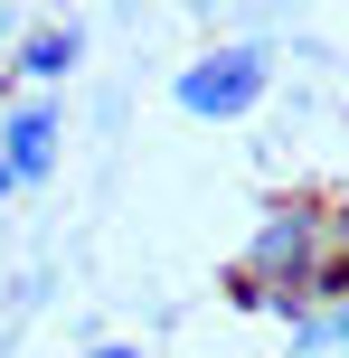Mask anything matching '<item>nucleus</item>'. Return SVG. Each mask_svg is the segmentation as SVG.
<instances>
[{
    "label": "nucleus",
    "instance_id": "obj_4",
    "mask_svg": "<svg viewBox=\"0 0 349 358\" xmlns=\"http://www.w3.org/2000/svg\"><path fill=\"white\" fill-rule=\"evenodd\" d=\"M283 330H293V358H331V349H349V302H312Z\"/></svg>",
    "mask_w": 349,
    "mask_h": 358
},
{
    "label": "nucleus",
    "instance_id": "obj_1",
    "mask_svg": "<svg viewBox=\"0 0 349 358\" xmlns=\"http://www.w3.org/2000/svg\"><path fill=\"white\" fill-rule=\"evenodd\" d=\"M264 94H274V48H264V38H218V48L180 57V76H170V104H180L189 123H236Z\"/></svg>",
    "mask_w": 349,
    "mask_h": 358
},
{
    "label": "nucleus",
    "instance_id": "obj_5",
    "mask_svg": "<svg viewBox=\"0 0 349 358\" xmlns=\"http://www.w3.org/2000/svg\"><path fill=\"white\" fill-rule=\"evenodd\" d=\"M85 358H151V349H132V340H94Z\"/></svg>",
    "mask_w": 349,
    "mask_h": 358
},
{
    "label": "nucleus",
    "instance_id": "obj_7",
    "mask_svg": "<svg viewBox=\"0 0 349 358\" xmlns=\"http://www.w3.org/2000/svg\"><path fill=\"white\" fill-rule=\"evenodd\" d=\"M0 29H10V19H0Z\"/></svg>",
    "mask_w": 349,
    "mask_h": 358
},
{
    "label": "nucleus",
    "instance_id": "obj_2",
    "mask_svg": "<svg viewBox=\"0 0 349 358\" xmlns=\"http://www.w3.org/2000/svg\"><path fill=\"white\" fill-rule=\"evenodd\" d=\"M0 161H10L19 189H48L57 161H66V104H57V94H10V113H0Z\"/></svg>",
    "mask_w": 349,
    "mask_h": 358
},
{
    "label": "nucleus",
    "instance_id": "obj_3",
    "mask_svg": "<svg viewBox=\"0 0 349 358\" xmlns=\"http://www.w3.org/2000/svg\"><path fill=\"white\" fill-rule=\"evenodd\" d=\"M76 66H85V19H29V38H19V57H10V76H19V85L57 94Z\"/></svg>",
    "mask_w": 349,
    "mask_h": 358
},
{
    "label": "nucleus",
    "instance_id": "obj_6",
    "mask_svg": "<svg viewBox=\"0 0 349 358\" xmlns=\"http://www.w3.org/2000/svg\"><path fill=\"white\" fill-rule=\"evenodd\" d=\"M10 198H19V179H10V161H0V208H10Z\"/></svg>",
    "mask_w": 349,
    "mask_h": 358
}]
</instances>
